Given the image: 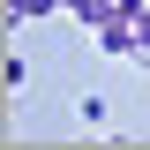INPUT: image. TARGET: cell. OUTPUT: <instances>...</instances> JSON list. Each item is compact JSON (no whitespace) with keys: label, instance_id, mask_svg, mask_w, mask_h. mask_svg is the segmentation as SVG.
Wrapping results in <instances>:
<instances>
[{"label":"cell","instance_id":"6da1fadb","mask_svg":"<svg viewBox=\"0 0 150 150\" xmlns=\"http://www.w3.org/2000/svg\"><path fill=\"white\" fill-rule=\"evenodd\" d=\"M68 0H8V23H30V15H60Z\"/></svg>","mask_w":150,"mask_h":150},{"label":"cell","instance_id":"7a4b0ae2","mask_svg":"<svg viewBox=\"0 0 150 150\" xmlns=\"http://www.w3.org/2000/svg\"><path fill=\"white\" fill-rule=\"evenodd\" d=\"M68 15H75V23H90V30H98V23H112V0H68Z\"/></svg>","mask_w":150,"mask_h":150},{"label":"cell","instance_id":"3957f363","mask_svg":"<svg viewBox=\"0 0 150 150\" xmlns=\"http://www.w3.org/2000/svg\"><path fill=\"white\" fill-rule=\"evenodd\" d=\"M0 83H8V90H23V83H30V60H23V53H8V68H0Z\"/></svg>","mask_w":150,"mask_h":150}]
</instances>
